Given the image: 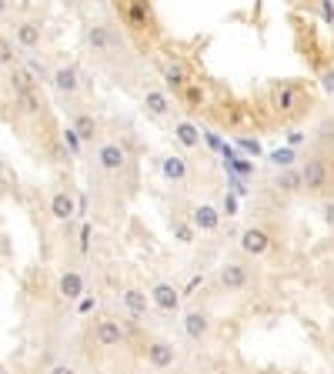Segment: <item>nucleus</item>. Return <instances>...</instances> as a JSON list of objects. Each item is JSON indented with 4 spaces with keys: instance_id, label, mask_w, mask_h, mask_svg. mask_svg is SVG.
<instances>
[{
    "instance_id": "nucleus-1",
    "label": "nucleus",
    "mask_w": 334,
    "mask_h": 374,
    "mask_svg": "<svg viewBox=\"0 0 334 374\" xmlns=\"http://www.w3.org/2000/svg\"><path fill=\"white\" fill-rule=\"evenodd\" d=\"M301 181L308 198H331L334 194V164L328 154H308L301 161Z\"/></svg>"
},
{
    "instance_id": "nucleus-2",
    "label": "nucleus",
    "mask_w": 334,
    "mask_h": 374,
    "mask_svg": "<svg viewBox=\"0 0 334 374\" xmlns=\"http://www.w3.org/2000/svg\"><path fill=\"white\" fill-rule=\"evenodd\" d=\"M251 277L254 274H251V265H247V261H241V257H227V261H221L214 281H217V287L227 291V294H241V291L251 287Z\"/></svg>"
},
{
    "instance_id": "nucleus-3",
    "label": "nucleus",
    "mask_w": 334,
    "mask_h": 374,
    "mask_svg": "<svg viewBox=\"0 0 334 374\" xmlns=\"http://www.w3.org/2000/svg\"><path fill=\"white\" fill-rule=\"evenodd\" d=\"M181 351L174 341H167V338H147L144 344V361L151 371H171L174 364H178Z\"/></svg>"
},
{
    "instance_id": "nucleus-4",
    "label": "nucleus",
    "mask_w": 334,
    "mask_h": 374,
    "mask_svg": "<svg viewBox=\"0 0 334 374\" xmlns=\"http://www.w3.org/2000/svg\"><path fill=\"white\" fill-rule=\"evenodd\" d=\"M237 247H241V254L244 257H264V254H271V247H274V237H271V231L267 228H261V224H247L244 231H241V237H237Z\"/></svg>"
},
{
    "instance_id": "nucleus-5",
    "label": "nucleus",
    "mask_w": 334,
    "mask_h": 374,
    "mask_svg": "<svg viewBox=\"0 0 334 374\" xmlns=\"http://www.w3.org/2000/svg\"><path fill=\"white\" fill-rule=\"evenodd\" d=\"M117 11H121L124 23H127L134 33L154 31V14H151V4H147V0H117Z\"/></svg>"
},
{
    "instance_id": "nucleus-6",
    "label": "nucleus",
    "mask_w": 334,
    "mask_h": 374,
    "mask_svg": "<svg viewBox=\"0 0 334 374\" xmlns=\"http://www.w3.org/2000/svg\"><path fill=\"white\" fill-rule=\"evenodd\" d=\"M87 47L97 57H114L121 50V37L111 23H90L87 27Z\"/></svg>"
},
{
    "instance_id": "nucleus-7",
    "label": "nucleus",
    "mask_w": 334,
    "mask_h": 374,
    "mask_svg": "<svg viewBox=\"0 0 334 374\" xmlns=\"http://www.w3.org/2000/svg\"><path fill=\"white\" fill-rule=\"evenodd\" d=\"M181 328H184V334H188L194 344H208V341H211V334H214V321H211V314H208V311L190 308V311H184Z\"/></svg>"
},
{
    "instance_id": "nucleus-8",
    "label": "nucleus",
    "mask_w": 334,
    "mask_h": 374,
    "mask_svg": "<svg viewBox=\"0 0 334 374\" xmlns=\"http://www.w3.org/2000/svg\"><path fill=\"white\" fill-rule=\"evenodd\" d=\"M50 87L57 90V97L74 100L80 94V87H84V78H80L77 67L60 64V67H54V70H50Z\"/></svg>"
},
{
    "instance_id": "nucleus-9",
    "label": "nucleus",
    "mask_w": 334,
    "mask_h": 374,
    "mask_svg": "<svg viewBox=\"0 0 334 374\" xmlns=\"http://www.w3.org/2000/svg\"><path fill=\"white\" fill-rule=\"evenodd\" d=\"M127 341V331L117 318H97L94 321V344L104 348V351H114V348H124Z\"/></svg>"
},
{
    "instance_id": "nucleus-10",
    "label": "nucleus",
    "mask_w": 334,
    "mask_h": 374,
    "mask_svg": "<svg viewBox=\"0 0 334 374\" xmlns=\"http://www.w3.org/2000/svg\"><path fill=\"white\" fill-rule=\"evenodd\" d=\"M94 161H97V167L104 174H121L124 167H127V147L117 141H104V144H97Z\"/></svg>"
},
{
    "instance_id": "nucleus-11",
    "label": "nucleus",
    "mask_w": 334,
    "mask_h": 374,
    "mask_svg": "<svg viewBox=\"0 0 334 374\" xmlns=\"http://www.w3.org/2000/svg\"><path fill=\"white\" fill-rule=\"evenodd\" d=\"M147 294H151V304H154L157 311H164V314H178L181 311V297L184 294H181L171 281H154Z\"/></svg>"
},
{
    "instance_id": "nucleus-12",
    "label": "nucleus",
    "mask_w": 334,
    "mask_h": 374,
    "mask_svg": "<svg viewBox=\"0 0 334 374\" xmlns=\"http://www.w3.org/2000/svg\"><path fill=\"white\" fill-rule=\"evenodd\" d=\"M221 218H224V214L214 208V204H194L190 214H188V220L198 228L200 234H214L217 228H221Z\"/></svg>"
},
{
    "instance_id": "nucleus-13",
    "label": "nucleus",
    "mask_w": 334,
    "mask_h": 374,
    "mask_svg": "<svg viewBox=\"0 0 334 374\" xmlns=\"http://www.w3.org/2000/svg\"><path fill=\"white\" fill-rule=\"evenodd\" d=\"M171 107H174V100H171V94H167L164 87H147L144 90V110L154 117V121L171 117Z\"/></svg>"
},
{
    "instance_id": "nucleus-14",
    "label": "nucleus",
    "mask_w": 334,
    "mask_h": 374,
    "mask_svg": "<svg viewBox=\"0 0 334 374\" xmlns=\"http://www.w3.org/2000/svg\"><path fill=\"white\" fill-rule=\"evenodd\" d=\"M14 41H17L21 50H37L41 41H44V27H41V21H17V27H14Z\"/></svg>"
},
{
    "instance_id": "nucleus-15",
    "label": "nucleus",
    "mask_w": 334,
    "mask_h": 374,
    "mask_svg": "<svg viewBox=\"0 0 334 374\" xmlns=\"http://www.w3.org/2000/svg\"><path fill=\"white\" fill-rule=\"evenodd\" d=\"M57 294L64 297V301H80V297L87 294V281H84V274L80 271H64V274L57 277Z\"/></svg>"
},
{
    "instance_id": "nucleus-16",
    "label": "nucleus",
    "mask_w": 334,
    "mask_h": 374,
    "mask_svg": "<svg viewBox=\"0 0 334 374\" xmlns=\"http://www.w3.org/2000/svg\"><path fill=\"white\" fill-rule=\"evenodd\" d=\"M47 214L64 224V220H70L77 214V198H74L70 191H54V194H50V204H47Z\"/></svg>"
},
{
    "instance_id": "nucleus-17",
    "label": "nucleus",
    "mask_w": 334,
    "mask_h": 374,
    "mask_svg": "<svg viewBox=\"0 0 334 374\" xmlns=\"http://www.w3.org/2000/svg\"><path fill=\"white\" fill-rule=\"evenodd\" d=\"M121 304H124V311H127L131 318H144L147 308H151V294H147L144 287H124Z\"/></svg>"
},
{
    "instance_id": "nucleus-18",
    "label": "nucleus",
    "mask_w": 334,
    "mask_h": 374,
    "mask_svg": "<svg viewBox=\"0 0 334 374\" xmlns=\"http://www.w3.org/2000/svg\"><path fill=\"white\" fill-rule=\"evenodd\" d=\"M271 104H274V110H281V114H294V110H301V94L294 84H278V87L271 90Z\"/></svg>"
},
{
    "instance_id": "nucleus-19",
    "label": "nucleus",
    "mask_w": 334,
    "mask_h": 374,
    "mask_svg": "<svg viewBox=\"0 0 334 374\" xmlns=\"http://www.w3.org/2000/svg\"><path fill=\"white\" fill-rule=\"evenodd\" d=\"M274 191H278V194H284V198H298V194H304L301 167H284V171L274 177Z\"/></svg>"
},
{
    "instance_id": "nucleus-20",
    "label": "nucleus",
    "mask_w": 334,
    "mask_h": 374,
    "mask_svg": "<svg viewBox=\"0 0 334 374\" xmlns=\"http://www.w3.org/2000/svg\"><path fill=\"white\" fill-rule=\"evenodd\" d=\"M70 127L77 131V137H80L84 144H94V141L100 137V121L94 117V114H90V110H77V114H74V124H70Z\"/></svg>"
},
{
    "instance_id": "nucleus-21",
    "label": "nucleus",
    "mask_w": 334,
    "mask_h": 374,
    "mask_svg": "<svg viewBox=\"0 0 334 374\" xmlns=\"http://www.w3.org/2000/svg\"><path fill=\"white\" fill-rule=\"evenodd\" d=\"M161 174L167 184H184L188 181V157L184 154H167L161 161Z\"/></svg>"
},
{
    "instance_id": "nucleus-22",
    "label": "nucleus",
    "mask_w": 334,
    "mask_h": 374,
    "mask_svg": "<svg viewBox=\"0 0 334 374\" xmlns=\"http://www.w3.org/2000/svg\"><path fill=\"white\" fill-rule=\"evenodd\" d=\"M14 97H17V107H21L27 117H41V114H44L41 87H21V90H14Z\"/></svg>"
},
{
    "instance_id": "nucleus-23",
    "label": "nucleus",
    "mask_w": 334,
    "mask_h": 374,
    "mask_svg": "<svg viewBox=\"0 0 334 374\" xmlns=\"http://www.w3.org/2000/svg\"><path fill=\"white\" fill-rule=\"evenodd\" d=\"M174 141H178L184 151H194V147H200V127L190 121H178L174 124Z\"/></svg>"
},
{
    "instance_id": "nucleus-24",
    "label": "nucleus",
    "mask_w": 334,
    "mask_h": 374,
    "mask_svg": "<svg viewBox=\"0 0 334 374\" xmlns=\"http://www.w3.org/2000/svg\"><path fill=\"white\" fill-rule=\"evenodd\" d=\"M190 87V74L184 64H167L164 67V90L171 94V90H184Z\"/></svg>"
},
{
    "instance_id": "nucleus-25",
    "label": "nucleus",
    "mask_w": 334,
    "mask_h": 374,
    "mask_svg": "<svg viewBox=\"0 0 334 374\" xmlns=\"http://www.w3.org/2000/svg\"><path fill=\"white\" fill-rule=\"evenodd\" d=\"M174 237H178L181 244H194V237H198V228H194V224H190L188 218L184 220H174Z\"/></svg>"
},
{
    "instance_id": "nucleus-26",
    "label": "nucleus",
    "mask_w": 334,
    "mask_h": 374,
    "mask_svg": "<svg viewBox=\"0 0 334 374\" xmlns=\"http://www.w3.org/2000/svg\"><path fill=\"white\" fill-rule=\"evenodd\" d=\"M60 137H64V147H67V151H70L74 157H80V151H84V141L77 137V131H74V127H64V134H60Z\"/></svg>"
},
{
    "instance_id": "nucleus-27",
    "label": "nucleus",
    "mask_w": 334,
    "mask_h": 374,
    "mask_svg": "<svg viewBox=\"0 0 334 374\" xmlns=\"http://www.w3.org/2000/svg\"><path fill=\"white\" fill-rule=\"evenodd\" d=\"M0 67H17V54H14V41L0 37Z\"/></svg>"
},
{
    "instance_id": "nucleus-28",
    "label": "nucleus",
    "mask_w": 334,
    "mask_h": 374,
    "mask_svg": "<svg viewBox=\"0 0 334 374\" xmlns=\"http://www.w3.org/2000/svg\"><path fill=\"white\" fill-rule=\"evenodd\" d=\"M271 164L281 167V171H284V167H294V151H291V147H284V151H274V154H271Z\"/></svg>"
},
{
    "instance_id": "nucleus-29",
    "label": "nucleus",
    "mask_w": 334,
    "mask_h": 374,
    "mask_svg": "<svg viewBox=\"0 0 334 374\" xmlns=\"http://www.w3.org/2000/svg\"><path fill=\"white\" fill-rule=\"evenodd\" d=\"M321 220L334 231V194L331 198H321Z\"/></svg>"
},
{
    "instance_id": "nucleus-30",
    "label": "nucleus",
    "mask_w": 334,
    "mask_h": 374,
    "mask_svg": "<svg viewBox=\"0 0 334 374\" xmlns=\"http://www.w3.org/2000/svg\"><path fill=\"white\" fill-rule=\"evenodd\" d=\"M318 7H321V21L334 27V0H318Z\"/></svg>"
},
{
    "instance_id": "nucleus-31",
    "label": "nucleus",
    "mask_w": 334,
    "mask_h": 374,
    "mask_svg": "<svg viewBox=\"0 0 334 374\" xmlns=\"http://www.w3.org/2000/svg\"><path fill=\"white\" fill-rule=\"evenodd\" d=\"M321 87L328 90V94H334V67H324L321 70Z\"/></svg>"
},
{
    "instance_id": "nucleus-32",
    "label": "nucleus",
    "mask_w": 334,
    "mask_h": 374,
    "mask_svg": "<svg viewBox=\"0 0 334 374\" xmlns=\"http://www.w3.org/2000/svg\"><path fill=\"white\" fill-rule=\"evenodd\" d=\"M94 304H97V297L84 294V297H80V304H77V311H80V314H90V311H94Z\"/></svg>"
},
{
    "instance_id": "nucleus-33",
    "label": "nucleus",
    "mask_w": 334,
    "mask_h": 374,
    "mask_svg": "<svg viewBox=\"0 0 334 374\" xmlns=\"http://www.w3.org/2000/svg\"><path fill=\"white\" fill-rule=\"evenodd\" d=\"M90 251V224H84L80 228V254H87Z\"/></svg>"
},
{
    "instance_id": "nucleus-34",
    "label": "nucleus",
    "mask_w": 334,
    "mask_h": 374,
    "mask_svg": "<svg viewBox=\"0 0 334 374\" xmlns=\"http://www.w3.org/2000/svg\"><path fill=\"white\" fill-rule=\"evenodd\" d=\"M221 214H227V218H234V214H237V201H234V198H224V204H221Z\"/></svg>"
},
{
    "instance_id": "nucleus-35",
    "label": "nucleus",
    "mask_w": 334,
    "mask_h": 374,
    "mask_svg": "<svg viewBox=\"0 0 334 374\" xmlns=\"http://www.w3.org/2000/svg\"><path fill=\"white\" fill-rule=\"evenodd\" d=\"M47 374H74V368H70V364H54Z\"/></svg>"
},
{
    "instance_id": "nucleus-36",
    "label": "nucleus",
    "mask_w": 334,
    "mask_h": 374,
    "mask_svg": "<svg viewBox=\"0 0 334 374\" xmlns=\"http://www.w3.org/2000/svg\"><path fill=\"white\" fill-rule=\"evenodd\" d=\"M328 161H331V164H334V137H331V141H328Z\"/></svg>"
},
{
    "instance_id": "nucleus-37",
    "label": "nucleus",
    "mask_w": 334,
    "mask_h": 374,
    "mask_svg": "<svg viewBox=\"0 0 334 374\" xmlns=\"http://www.w3.org/2000/svg\"><path fill=\"white\" fill-rule=\"evenodd\" d=\"M4 14H7V0H0V17H4Z\"/></svg>"
},
{
    "instance_id": "nucleus-38",
    "label": "nucleus",
    "mask_w": 334,
    "mask_h": 374,
    "mask_svg": "<svg viewBox=\"0 0 334 374\" xmlns=\"http://www.w3.org/2000/svg\"><path fill=\"white\" fill-rule=\"evenodd\" d=\"M204 374H224V371H204Z\"/></svg>"
}]
</instances>
